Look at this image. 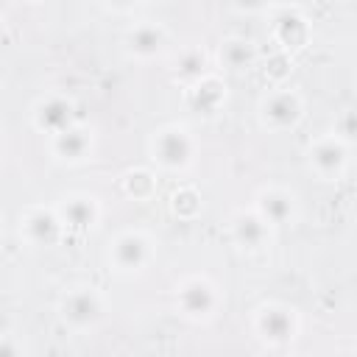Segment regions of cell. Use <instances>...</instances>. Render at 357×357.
I'll list each match as a JSON object with an SVG mask.
<instances>
[{
	"label": "cell",
	"instance_id": "cell-18",
	"mask_svg": "<svg viewBox=\"0 0 357 357\" xmlns=\"http://www.w3.org/2000/svg\"><path fill=\"white\" fill-rule=\"evenodd\" d=\"M209 75V56L201 47H184L173 61V81L181 86H192Z\"/></svg>",
	"mask_w": 357,
	"mask_h": 357
},
{
	"label": "cell",
	"instance_id": "cell-15",
	"mask_svg": "<svg viewBox=\"0 0 357 357\" xmlns=\"http://www.w3.org/2000/svg\"><path fill=\"white\" fill-rule=\"evenodd\" d=\"M167 31L159 25V22H151V20H142L137 22L134 28H128L123 45H126V53L131 59H139V61H151L156 56H162L167 50Z\"/></svg>",
	"mask_w": 357,
	"mask_h": 357
},
{
	"label": "cell",
	"instance_id": "cell-14",
	"mask_svg": "<svg viewBox=\"0 0 357 357\" xmlns=\"http://www.w3.org/2000/svg\"><path fill=\"white\" fill-rule=\"evenodd\" d=\"M229 231H231V240L243 248V251H262L268 243H271V231L273 226L265 223V218L257 212V209H237L229 220Z\"/></svg>",
	"mask_w": 357,
	"mask_h": 357
},
{
	"label": "cell",
	"instance_id": "cell-17",
	"mask_svg": "<svg viewBox=\"0 0 357 357\" xmlns=\"http://www.w3.org/2000/svg\"><path fill=\"white\" fill-rule=\"evenodd\" d=\"M218 61L229 73H248L257 64V47L245 36H229L218 47Z\"/></svg>",
	"mask_w": 357,
	"mask_h": 357
},
{
	"label": "cell",
	"instance_id": "cell-24",
	"mask_svg": "<svg viewBox=\"0 0 357 357\" xmlns=\"http://www.w3.org/2000/svg\"><path fill=\"white\" fill-rule=\"evenodd\" d=\"M28 3H45V0H28Z\"/></svg>",
	"mask_w": 357,
	"mask_h": 357
},
{
	"label": "cell",
	"instance_id": "cell-19",
	"mask_svg": "<svg viewBox=\"0 0 357 357\" xmlns=\"http://www.w3.org/2000/svg\"><path fill=\"white\" fill-rule=\"evenodd\" d=\"M123 192L134 201H148L156 195V176L151 170H142V167H134L123 176Z\"/></svg>",
	"mask_w": 357,
	"mask_h": 357
},
{
	"label": "cell",
	"instance_id": "cell-20",
	"mask_svg": "<svg viewBox=\"0 0 357 357\" xmlns=\"http://www.w3.org/2000/svg\"><path fill=\"white\" fill-rule=\"evenodd\" d=\"M170 212H173L176 218H184V220L198 218V212H201V195H198V190H192V187H178V190L170 195Z\"/></svg>",
	"mask_w": 357,
	"mask_h": 357
},
{
	"label": "cell",
	"instance_id": "cell-8",
	"mask_svg": "<svg viewBox=\"0 0 357 357\" xmlns=\"http://www.w3.org/2000/svg\"><path fill=\"white\" fill-rule=\"evenodd\" d=\"M20 237L33 248H53L67 231L56 206H31L20 212Z\"/></svg>",
	"mask_w": 357,
	"mask_h": 357
},
{
	"label": "cell",
	"instance_id": "cell-6",
	"mask_svg": "<svg viewBox=\"0 0 357 357\" xmlns=\"http://www.w3.org/2000/svg\"><path fill=\"white\" fill-rule=\"evenodd\" d=\"M304 117V100L296 89L273 86L259 103V120L271 131H290Z\"/></svg>",
	"mask_w": 357,
	"mask_h": 357
},
{
	"label": "cell",
	"instance_id": "cell-23",
	"mask_svg": "<svg viewBox=\"0 0 357 357\" xmlns=\"http://www.w3.org/2000/svg\"><path fill=\"white\" fill-rule=\"evenodd\" d=\"M139 3H142V0H106V6H109L112 11H134Z\"/></svg>",
	"mask_w": 357,
	"mask_h": 357
},
{
	"label": "cell",
	"instance_id": "cell-11",
	"mask_svg": "<svg viewBox=\"0 0 357 357\" xmlns=\"http://www.w3.org/2000/svg\"><path fill=\"white\" fill-rule=\"evenodd\" d=\"M254 209L265 218L268 226L282 229V226H290V223L296 220V215H298V201H296V195H293L290 190L271 184V187L257 190V195H254Z\"/></svg>",
	"mask_w": 357,
	"mask_h": 357
},
{
	"label": "cell",
	"instance_id": "cell-21",
	"mask_svg": "<svg viewBox=\"0 0 357 357\" xmlns=\"http://www.w3.org/2000/svg\"><path fill=\"white\" fill-rule=\"evenodd\" d=\"M335 137H340L346 145H357V109H346L335 123Z\"/></svg>",
	"mask_w": 357,
	"mask_h": 357
},
{
	"label": "cell",
	"instance_id": "cell-9",
	"mask_svg": "<svg viewBox=\"0 0 357 357\" xmlns=\"http://www.w3.org/2000/svg\"><path fill=\"white\" fill-rule=\"evenodd\" d=\"M56 209H59V215H61L64 229L73 231V234H86V231H92V229L100 223V215H103L100 201H98L95 195H89V192H70V195H64V198L56 204Z\"/></svg>",
	"mask_w": 357,
	"mask_h": 357
},
{
	"label": "cell",
	"instance_id": "cell-10",
	"mask_svg": "<svg viewBox=\"0 0 357 357\" xmlns=\"http://www.w3.org/2000/svg\"><path fill=\"white\" fill-rule=\"evenodd\" d=\"M310 36H312V25L298 8H279L271 17V39L279 45V50L296 53L307 47Z\"/></svg>",
	"mask_w": 357,
	"mask_h": 357
},
{
	"label": "cell",
	"instance_id": "cell-2",
	"mask_svg": "<svg viewBox=\"0 0 357 357\" xmlns=\"http://www.w3.org/2000/svg\"><path fill=\"white\" fill-rule=\"evenodd\" d=\"M173 301H176V310L181 318L204 324L218 315L223 296H220V287L206 273H190L176 284Z\"/></svg>",
	"mask_w": 357,
	"mask_h": 357
},
{
	"label": "cell",
	"instance_id": "cell-12",
	"mask_svg": "<svg viewBox=\"0 0 357 357\" xmlns=\"http://www.w3.org/2000/svg\"><path fill=\"white\" fill-rule=\"evenodd\" d=\"M92 151H95L92 128H86L81 123H73L70 128L50 137V153L61 165H81L92 156Z\"/></svg>",
	"mask_w": 357,
	"mask_h": 357
},
{
	"label": "cell",
	"instance_id": "cell-4",
	"mask_svg": "<svg viewBox=\"0 0 357 357\" xmlns=\"http://www.w3.org/2000/svg\"><path fill=\"white\" fill-rule=\"evenodd\" d=\"M298 312L296 307L290 304H282V301H268L262 304L257 312H254V332L262 343L273 346V349H282V346H290L296 337H298Z\"/></svg>",
	"mask_w": 357,
	"mask_h": 357
},
{
	"label": "cell",
	"instance_id": "cell-3",
	"mask_svg": "<svg viewBox=\"0 0 357 357\" xmlns=\"http://www.w3.org/2000/svg\"><path fill=\"white\" fill-rule=\"evenodd\" d=\"M103 312H106V301H103L100 290L92 284H75V287L64 290L59 298V318L73 332L95 329L100 324Z\"/></svg>",
	"mask_w": 357,
	"mask_h": 357
},
{
	"label": "cell",
	"instance_id": "cell-16",
	"mask_svg": "<svg viewBox=\"0 0 357 357\" xmlns=\"http://www.w3.org/2000/svg\"><path fill=\"white\" fill-rule=\"evenodd\" d=\"M226 98H229V92H226V81H220V78L212 75V73L187 89V100H190V106H192L198 114H204V117H215V114L226 106Z\"/></svg>",
	"mask_w": 357,
	"mask_h": 357
},
{
	"label": "cell",
	"instance_id": "cell-13",
	"mask_svg": "<svg viewBox=\"0 0 357 357\" xmlns=\"http://www.w3.org/2000/svg\"><path fill=\"white\" fill-rule=\"evenodd\" d=\"M31 120H33V128L53 137L64 128H70L75 120V103L64 95H47L42 100H36L33 112H31Z\"/></svg>",
	"mask_w": 357,
	"mask_h": 357
},
{
	"label": "cell",
	"instance_id": "cell-5",
	"mask_svg": "<svg viewBox=\"0 0 357 357\" xmlns=\"http://www.w3.org/2000/svg\"><path fill=\"white\" fill-rule=\"evenodd\" d=\"M153 262V240L139 229H126L109 240V265L123 273L134 276L142 273Z\"/></svg>",
	"mask_w": 357,
	"mask_h": 357
},
{
	"label": "cell",
	"instance_id": "cell-22",
	"mask_svg": "<svg viewBox=\"0 0 357 357\" xmlns=\"http://www.w3.org/2000/svg\"><path fill=\"white\" fill-rule=\"evenodd\" d=\"M229 3L240 14H262L271 8V0H229Z\"/></svg>",
	"mask_w": 357,
	"mask_h": 357
},
{
	"label": "cell",
	"instance_id": "cell-7",
	"mask_svg": "<svg viewBox=\"0 0 357 357\" xmlns=\"http://www.w3.org/2000/svg\"><path fill=\"white\" fill-rule=\"evenodd\" d=\"M307 162L321 181H340L349 167V145L335 134H324L310 142Z\"/></svg>",
	"mask_w": 357,
	"mask_h": 357
},
{
	"label": "cell",
	"instance_id": "cell-1",
	"mask_svg": "<svg viewBox=\"0 0 357 357\" xmlns=\"http://www.w3.org/2000/svg\"><path fill=\"white\" fill-rule=\"evenodd\" d=\"M148 148H151L153 165L162 167L165 173H184L195 162V153H198V142L192 131L178 123L156 128Z\"/></svg>",
	"mask_w": 357,
	"mask_h": 357
}]
</instances>
